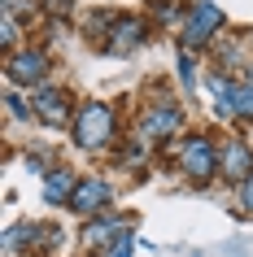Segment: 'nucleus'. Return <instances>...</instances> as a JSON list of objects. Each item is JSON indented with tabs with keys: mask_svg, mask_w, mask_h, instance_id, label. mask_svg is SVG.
<instances>
[{
	"mask_svg": "<svg viewBox=\"0 0 253 257\" xmlns=\"http://www.w3.org/2000/svg\"><path fill=\"white\" fill-rule=\"evenodd\" d=\"M109 131H114V113H109L105 105H88L79 113V122H74V140H79V149H88V153L101 149L109 140Z\"/></svg>",
	"mask_w": 253,
	"mask_h": 257,
	"instance_id": "obj_1",
	"label": "nucleus"
},
{
	"mask_svg": "<svg viewBox=\"0 0 253 257\" xmlns=\"http://www.w3.org/2000/svg\"><path fill=\"white\" fill-rule=\"evenodd\" d=\"M218 22H223L218 5H197V9H192V22H188V31H184V44L188 48H201V40H210L214 31H218Z\"/></svg>",
	"mask_w": 253,
	"mask_h": 257,
	"instance_id": "obj_2",
	"label": "nucleus"
},
{
	"mask_svg": "<svg viewBox=\"0 0 253 257\" xmlns=\"http://www.w3.org/2000/svg\"><path fill=\"white\" fill-rule=\"evenodd\" d=\"M184 170H188L192 179H210V175H214V144H210V140H188Z\"/></svg>",
	"mask_w": 253,
	"mask_h": 257,
	"instance_id": "obj_3",
	"label": "nucleus"
},
{
	"mask_svg": "<svg viewBox=\"0 0 253 257\" xmlns=\"http://www.w3.org/2000/svg\"><path fill=\"white\" fill-rule=\"evenodd\" d=\"M44 70H48V66H44L40 53H18L14 61H9V79H14V83H40Z\"/></svg>",
	"mask_w": 253,
	"mask_h": 257,
	"instance_id": "obj_4",
	"label": "nucleus"
},
{
	"mask_svg": "<svg viewBox=\"0 0 253 257\" xmlns=\"http://www.w3.org/2000/svg\"><path fill=\"white\" fill-rule=\"evenodd\" d=\"M70 201H74V209H79V214H92L96 205H105V201H109V188L101 183V179H88V183H83V188L74 192Z\"/></svg>",
	"mask_w": 253,
	"mask_h": 257,
	"instance_id": "obj_5",
	"label": "nucleus"
},
{
	"mask_svg": "<svg viewBox=\"0 0 253 257\" xmlns=\"http://www.w3.org/2000/svg\"><path fill=\"white\" fill-rule=\"evenodd\" d=\"M35 109L44 113V122H66V96L53 92V87H40L35 92Z\"/></svg>",
	"mask_w": 253,
	"mask_h": 257,
	"instance_id": "obj_6",
	"label": "nucleus"
},
{
	"mask_svg": "<svg viewBox=\"0 0 253 257\" xmlns=\"http://www.w3.org/2000/svg\"><path fill=\"white\" fill-rule=\"evenodd\" d=\"M223 96H227V113L236 109V113L253 118V83H223Z\"/></svg>",
	"mask_w": 253,
	"mask_h": 257,
	"instance_id": "obj_7",
	"label": "nucleus"
},
{
	"mask_svg": "<svg viewBox=\"0 0 253 257\" xmlns=\"http://www.w3.org/2000/svg\"><path fill=\"white\" fill-rule=\"evenodd\" d=\"M179 109H153V113H148L144 118V131L148 136H171V131H179Z\"/></svg>",
	"mask_w": 253,
	"mask_h": 257,
	"instance_id": "obj_8",
	"label": "nucleus"
},
{
	"mask_svg": "<svg viewBox=\"0 0 253 257\" xmlns=\"http://www.w3.org/2000/svg\"><path fill=\"white\" fill-rule=\"evenodd\" d=\"M249 170H253L249 149H244V144H227V175H231V179H244Z\"/></svg>",
	"mask_w": 253,
	"mask_h": 257,
	"instance_id": "obj_9",
	"label": "nucleus"
},
{
	"mask_svg": "<svg viewBox=\"0 0 253 257\" xmlns=\"http://www.w3.org/2000/svg\"><path fill=\"white\" fill-rule=\"evenodd\" d=\"M44 196L53 205H61L66 196H74V179H70V170H57V175H48V188H44Z\"/></svg>",
	"mask_w": 253,
	"mask_h": 257,
	"instance_id": "obj_10",
	"label": "nucleus"
},
{
	"mask_svg": "<svg viewBox=\"0 0 253 257\" xmlns=\"http://www.w3.org/2000/svg\"><path fill=\"white\" fill-rule=\"evenodd\" d=\"M140 40H144V27H140V22H122L118 35H114V44H118V48H135Z\"/></svg>",
	"mask_w": 253,
	"mask_h": 257,
	"instance_id": "obj_11",
	"label": "nucleus"
},
{
	"mask_svg": "<svg viewBox=\"0 0 253 257\" xmlns=\"http://www.w3.org/2000/svg\"><path fill=\"white\" fill-rule=\"evenodd\" d=\"M105 257H131V235H122L118 244H109V253Z\"/></svg>",
	"mask_w": 253,
	"mask_h": 257,
	"instance_id": "obj_12",
	"label": "nucleus"
},
{
	"mask_svg": "<svg viewBox=\"0 0 253 257\" xmlns=\"http://www.w3.org/2000/svg\"><path fill=\"white\" fill-rule=\"evenodd\" d=\"M240 205H244V209H253V175L240 183Z\"/></svg>",
	"mask_w": 253,
	"mask_h": 257,
	"instance_id": "obj_13",
	"label": "nucleus"
}]
</instances>
